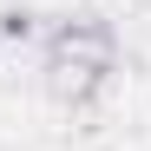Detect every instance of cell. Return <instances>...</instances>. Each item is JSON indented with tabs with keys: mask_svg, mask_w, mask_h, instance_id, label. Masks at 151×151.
Here are the masks:
<instances>
[{
	"mask_svg": "<svg viewBox=\"0 0 151 151\" xmlns=\"http://www.w3.org/2000/svg\"><path fill=\"white\" fill-rule=\"evenodd\" d=\"M40 66H46V79H53L59 99H92L112 79V66H118V40H112L105 20H59L46 33Z\"/></svg>",
	"mask_w": 151,
	"mask_h": 151,
	"instance_id": "6da1fadb",
	"label": "cell"
}]
</instances>
